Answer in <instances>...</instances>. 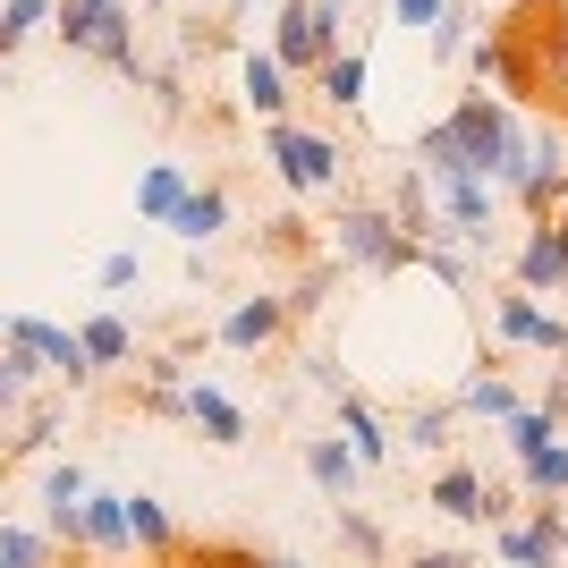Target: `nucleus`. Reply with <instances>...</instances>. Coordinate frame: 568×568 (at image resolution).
Returning a JSON list of instances; mask_svg holds the SVG:
<instances>
[{"label": "nucleus", "mask_w": 568, "mask_h": 568, "mask_svg": "<svg viewBox=\"0 0 568 568\" xmlns=\"http://www.w3.org/2000/svg\"><path fill=\"white\" fill-rule=\"evenodd\" d=\"M526 128H535V119H526L518 102L467 85V94L416 136V162H425V170H467V179H493V187H500V179L526 162Z\"/></svg>", "instance_id": "f257e3e1"}, {"label": "nucleus", "mask_w": 568, "mask_h": 568, "mask_svg": "<svg viewBox=\"0 0 568 568\" xmlns=\"http://www.w3.org/2000/svg\"><path fill=\"white\" fill-rule=\"evenodd\" d=\"M332 263H339V272H374V281H399V272H416V237L399 230V213H390V204L339 195V213H332Z\"/></svg>", "instance_id": "f03ea898"}, {"label": "nucleus", "mask_w": 568, "mask_h": 568, "mask_svg": "<svg viewBox=\"0 0 568 568\" xmlns=\"http://www.w3.org/2000/svg\"><path fill=\"white\" fill-rule=\"evenodd\" d=\"M263 162L288 195H339L348 187V144L323 136V128H297V119H272L263 128Z\"/></svg>", "instance_id": "7ed1b4c3"}, {"label": "nucleus", "mask_w": 568, "mask_h": 568, "mask_svg": "<svg viewBox=\"0 0 568 568\" xmlns=\"http://www.w3.org/2000/svg\"><path fill=\"white\" fill-rule=\"evenodd\" d=\"M51 34L69 51H94L102 69H119V77H144L136 9H128V0H60V9H51Z\"/></svg>", "instance_id": "20e7f679"}, {"label": "nucleus", "mask_w": 568, "mask_h": 568, "mask_svg": "<svg viewBox=\"0 0 568 568\" xmlns=\"http://www.w3.org/2000/svg\"><path fill=\"white\" fill-rule=\"evenodd\" d=\"M500 195H518L535 221L560 213V195H568V128L560 119H544V128H526V162L500 179Z\"/></svg>", "instance_id": "39448f33"}, {"label": "nucleus", "mask_w": 568, "mask_h": 568, "mask_svg": "<svg viewBox=\"0 0 568 568\" xmlns=\"http://www.w3.org/2000/svg\"><path fill=\"white\" fill-rule=\"evenodd\" d=\"M0 348H26L43 374H60L69 390H94V356H85V339L77 332H60V323H43V314H9V332H0Z\"/></svg>", "instance_id": "423d86ee"}, {"label": "nucleus", "mask_w": 568, "mask_h": 568, "mask_svg": "<svg viewBox=\"0 0 568 568\" xmlns=\"http://www.w3.org/2000/svg\"><path fill=\"white\" fill-rule=\"evenodd\" d=\"M560 526H568V500H526V518H500L493 526L500 568H560Z\"/></svg>", "instance_id": "0eeeda50"}, {"label": "nucleus", "mask_w": 568, "mask_h": 568, "mask_svg": "<svg viewBox=\"0 0 568 568\" xmlns=\"http://www.w3.org/2000/svg\"><path fill=\"white\" fill-rule=\"evenodd\" d=\"M493 332H500V348H535L551 365H568V323L551 306H535L526 288H500L493 297Z\"/></svg>", "instance_id": "6e6552de"}, {"label": "nucleus", "mask_w": 568, "mask_h": 568, "mask_svg": "<svg viewBox=\"0 0 568 568\" xmlns=\"http://www.w3.org/2000/svg\"><path fill=\"white\" fill-rule=\"evenodd\" d=\"M425 500H433L450 526H500V518H509V493H493V484H484V467H467V458H450V467L433 475Z\"/></svg>", "instance_id": "1a4fd4ad"}, {"label": "nucleus", "mask_w": 568, "mask_h": 568, "mask_svg": "<svg viewBox=\"0 0 568 568\" xmlns=\"http://www.w3.org/2000/svg\"><path fill=\"white\" fill-rule=\"evenodd\" d=\"M272 60H281L288 77H314L323 69V60H332V43H323V26H314V0H281V9H272Z\"/></svg>", "instance_id": "9d476101"}, {"label": "nucleus", "mask_w": 568, "mask_h": 568, "mask_svg": "<svg viewBox=\"0 0 568 568\" xmlns=\"http://www.w3.org/2000/svg\"><path fill=\"white\" fill-rule=\"evenodd\" d=\"M85 493H94V484H85L77 458H51V467H43V535H51V544L85 551Z\"/></svg>", "instance_id": "9b49d317"}, {"label": "nucleus", "mask_w": 568, "mask_h": 568, "mask_svg": "<svg viewBox=\"0 0 568 568\" xmlns=\"http://www.w3.org/2000/svg\"><path fill=\"white\" fill-rule=\"evenodd\" d=\"M288 332V306H281V288H255V297H237L230 314H221V348L230 356H255V348H272V339Z\"/></svg>", "instance_id": "f8f14e48"}, {"label": "nucleus", "mask_w": 568, "mask_h": 568, "mask_svg": "<svg viewBox=\"0 0 568 568\" xmlns=\"http://www.w3.org/2000/svg\"><path fill=\"white\" fill-rule=\"evenodd\" d=\"M297 458H306L314 493L332 500V509H339V500H356V484H365V458H356L339 433H306V442H297Z\"/></svg>", "instance_id": "ddd939ff"}, {"label": "nucleus", "mask_w": 568, "mask_h": 568, "mask_svg": "<svg viewBox=\"0 0 568 568\" xmlns=\"http://www.w3.org/2000/svg\"><path fill=\"white\" fill-rule=\"evenodd\" d=\"M332 399H339V442H348V450L365 458V475H374V467H390V450H399V433L382 425V407L365 399V390H332Z\"/></svg>", "instance_id": "4468645a"}, {"label": "nucleus", "mask_w": 568, "mask_h": 568, "mask_svg": "<svg viewBox=\"0 0 568 568\" xmlns=\"http://www.w3.org/2000/svg\"><path fill=\"white\" fill-rule=\"evenodd\" d=\"M179 416H187V425L204 433L213 450H237V442H246V407H237L230 390H221V382H187V399H179Z\"/></svg>", "instance_id": "2eb2a0df"}, {"label": "nucleus", "mask_w": 568, "mask_h": 568, "mask_svg": "<svg viewBox=\"0 0 568 568\" xmlns=\"http://www.w3.org/2000/svg\"><path fill=\"white\" fill-rule=\"evenodd\" d=\"M509 288H526V297H568V263H560V246H551L544 221L518 237V255H509Z\"/></svg>", "instance_id": "dca6fc26"}, {"label": "nucleus", "mask_w": 568, "mask_h": 568, "mask_svg": "<svg viewBox=\"0 0 568 568\" xmlns=\"http://www.w3.org/2000/svg\"><path fill=\"white\" fill-rule=\"evenodd\" d=\"M288 85H297V77H288L272 51H246V60H237V102H246L263 128H272V119H288V102H297Z\"/></svg>", "instance_id": "f3484780"}, {"label": "nucleus", "mask_w": 568, "mask_h": 568, "mask_svg": "<svg viewBox=\"0 0 568 568\" xmlns=\"http://www.w3.org/2000/svg\"><path fill=\"white\" fill-rule=\"evenodd\" d=\"M221 230H230V187H221V179H204V187L179 195V213H170V237H187V255H204Z\"/></svg>", "instance_id": "a211bd4d"}, {"label": "nucleus", "mask_w": 568, "mask_h": 568, "mask_svg": "<svg viewBox=\"0 0 568 568\" xmlns=\"http://www.w3.org/2000/svg\"><path fill=\"white\" fill-rule=\"evenodd\" d=\"M450 407H458V416H484V425H500V416H518V407H526V390H518L509 374H467V382L450 390Z\"/></svg>", "instance_id": "6ab92c4d"}, {"label": "nucleus", "mask_w": 568, "mask_h": 568, "mask_svg": "<svg viewBox=\"0 0 568 568\" xmlns=\"http://www.w3.org/2000/svg\"><path fill=\"white\" fill-rule=\"evenodd\" d=\"M77 339H85V356H94V374H111V365H128V356H136V323H128L119 306L85 314V323H77Z\"/></svg>", "instance_id": "aec40b11"}, {"label": "nucleus", "mask_w": 568, "mask_h": 568, "mask_svg": "<svg viewBox=\"0 0 568 568\" xmlns=\"http://www.w3.org/2000/svg\"><path fill=\"white\" fill-rule=\"evenodd\" d=\"M365 77H374V69H365V51H332V60H323V69H314V94H323V102H332V111H365Z\"/></svg>", "instance_id": "412c9836"}, {"label": "nucleus", "mask_w": 568, "mask_h": 568, "mask_svg": "<svg viewBox=\"0 0 568 568\" xmlns=\"http://www.w3.org/2000/svg\"><path fill=\"white\" fill-rule=\"evenodd\" d=\"M195 179L179 162H144V179H136V221H153V230H170V213H179V195H187Z\"/></svg>", "instance_id": "4be33fe9"}, {"label": "nucleus", "mask_w": 568, "mask_h": 568, "mask_svg": "<svg viewBox=\"0 0 568 568\" xmlns=\"http://www.w3.org/2000/svg\"><path fill=\"white\" fill-rule=\"evenodd\" d=\"M85 551H102V560H119L128 544V493H85Z\"/></svg>", "instance_id": "5701e85b"}, {"label": "nucleus", "mask_w": 568, "mask_h": 568, "mask_svg": "<svg viewBox=\"0 0 568 568\" xmlns=\"http://www.w3.org/2000/svg\"><path fill=\"white\" fill-rule=\"evenodd\" d=\"M560 425H568L560 407H544V399H526L518 416H500V442H509V458H535V450H544V442H560Z\"/></svg>", "instance_id": "b1692460"}, {"label": "nucleus", "mask_w": 568, "mask_h": 568, "mask_svg": "<svg viewBox=\"0 0 568 568\" xmlns=\"http://www.w3.org/2000/svg\"><path fill=\"white\" fill-rule=\"evenodd\" d=\"M518 484H526V500H568V433L544 442L535 458H518Z\"/></svg>", "instance_id": "393cba45"}, {"label": "nucleus", "mask_w": 568, "mask_h": 568, "mask_svg": "<svg viewBox=\"0 0 568 568\" xmlns=\"http://www.w3.org/2000/svg\"><path fill=\"white\" fill-rule=\"evenodd\" d=\"M128 544L136 551H179V526H170V509L153 493H128Z\"/></svg>", "instance_id": "a878e982"}, {"label": "nucleus", "mask_w": 568, "mask_h": 568, "mask_svg": "<svg viewBox=\"0 0 568 568\" xmlns=\"http://www.w3.org/2000/svg\"><path fill=\"white\" fill-rule=\"evenodd\" d=\"M475 26H484V18H475V0H442V18L425 26V34H433V60H442V69H450V60H467V34H475Z\"/></svg>", "instance_id": "bb28decb"}, {"label": "nucleus", "mask_w": 568, "mask_h": 568, "mask_svg": "<svg viewBox=\"0 0 568 568\" xmlns=\"http://www.w3.org/2000/svg\"><path fill=\"white\" fill-rule=\"evenodd\" d=\"M450 425H458V407L450 399H425V407H407L399 442H407V450H450Z\"/></svg>", "instance_id": "cd10ccee"}, {"label": "nucleus", "mask_w": 568, "mask_h": 568, "mask_svg": "<svg viewBox=\"0 0 568 568\" xmlns=\"http://www.w3.org/2000/svg\"><path fill=\"white\" fill-rule=\"evenodd\" d=\"M34 374H43V365H34L26 348H0V425H9V416H26V390H34Z\"/></svg>", "instance_id": "c85d7f7f"}, {"label": "nucleus", "mask_w": 568, "mask_h": 568, "mask_svg": "<svg viewBox=\"0 0 568 568\" xmlns=\"http://www.w3.org/2000/svg\"><path fill=\"white\" fill-rule=\"evenodd\" d=\"M332 518H339V544H348L356 560H390V535H382V526L365 518V509H356V500H339Z\"/></svg>", "instance_id": "c756f323"}, {"label": "nucleus", "mask_w": 568, "mask_h": 568, "mask_svg": "<svg viewBox=\"0 0 568 568\" xmlns=\"http://www.w3.org/2000/svg\"><path fill=\"white\" fill-rule=\"evenodd\" d=\"M0 568H51V535L43 526H0Z\"/></svg>", "instance_id": "7c9ffc66"}, {"label": "nucleus", "mask_w": 568, "mask_h": 568, "mask_svg": "<svg viewBox=\"0 0 568 568\" xmlns=\"http://www.w3.org/2000/svg\"><path fill=\"white\" fill-rule=\"evenodd\" d=\"M332 281H339V263H332V255H314L306 272H297V288H288L281 306H288V314H314L323 297H332Z\"/></svg>", "instance_id": "2f4dec72"}, {"label": "nucleus", "mask_w": 568, "mask_h": 568, "mask_svg": "<svg viewBox=\"0 0 568 568\" xmlns=\"http://www.w3.org/2000/svg\"><path fill=\"white\" fill-rule=\"evenodd\" d=\"M51 9H60V0H0V34H9V51H18L26 34H43Z\"/></svg>", "instance_id": "473e14b6"}, {"label": "nucleus", "mask_w": 568, "mask_h": 568, "mask_svg": "<svg viewBox=\"0 0 568 568\" xmlns=\"http://www.w3.org/2000/svg\"><path fill=\"white\" fill-rule=\"evenodd\" d=\"M94 281H102V297H128V288H144V255H136V246H111Z\"/></svg>", "instance_id": "72a5a7b5"}, {"label": "nucleus", "mask_w": 568, "mask_h": 568, "mask_svg": "<svg viewBox=\"0 0 568 568\" xmlns=\"http://www.w3.org/2000/svg\"><path fill=\"white\" fill-rule=\"evenodd\" d=\"M306 230H314L306 213H281V221H272V237H263V246H272V255H306V263H314V237H306Z\"/></svg>", "instance_id": "f704fd0d"}, {"label": "nucleus", "mask_w": 568, "mask_h": 568, "mask_svg": "<svg viewBox=\"0 0 568 568\" xmlns=\"http://www.w3.org/2000/svg\"><path fill=\"white\" fill-rule=\"evenodd\" d=\"M51 442H60V407H34L26 433H18V450H51Z\"/></svg>", "instance_id": "c9c22d12"}, {"label": "nucleus", "mask_w": 568, "mask_h": 568, "mask_svg": "<svg viewBox=\"0 0 568 568\" xmlns=\"http://www.w3.org/2000/svg\"><path fill=\"white\" fill-rule=\"evenodd\" d=\"M314 26H323L332 51H348V0H314Z\"/></svg>", "instance_id": "e433bc0d"}, {"label": "nucleus", "mask_w": 568, "mask_h": 568, "mask_svg": "<svg viewBox=\"0 0 568 568\" xmlns=\"http://www.w3.org/2000/svg\"><path fill=\"white\" fill-rule=\"evenodd\" d=\"M407 568H475V551H450V544H425V551H407Z\"/></svg>", "instance_id": "4c0bfd02"}, {"label": "nucleus", "mask_w": 568, "mask_h": 568, "mask_svg": "<svg viewBox=\"0 0 568 568\" xmlns=\"http://www.w3.org/2000/svg\"><path fill=\"white\" fill-rule=\"evenodd\" d=\"M390 18H399V26H433V18H442V0H390Z\"/></svg>", "instance_id": "58836bf2"}, {"label": "nucleus", "mask_w": 568, "mask_h": 568, "mask_svg": "<svg viewBox=\"0 0 568 568\" xmlns=\"http://www.w3.org/2000/svg\"><path fill=\"white\" fill-rule=\"evenodd\" d=\"M544 407H560V416H568V365H551V382H544Z\"/></svg>", "instance_id": "ea45409f"}, {"label": "nucleus", "mask_w": 568, "mask_h": 568, "mask_svg": "<svg viewBox=\"0 0 568 568\" xmlns=\"http://www.w3.org/2000/svg\"><path fill=\"white\" fill-rule=\"evenodd\" d=\"M544 230H551V246H560V263H568V213H551Z\"/></svg>", "instance_id": "a19ab883"}, {"label": "nucleus", "mask_w": 568, "mask_h": 568, "mask_svg": "<svg viewBox=\"0 0 568 568\" xmlns=\"http://www.w3.org/2000/svg\"><path fill=\"white\" fill-rule=\"evenodd\" d=\"M263 568H314V560H297V551H281V560H263Z\"/></svg>", "instance_id": "79ce46f5"}, {"label": "nucleus", "mask_w": 568, "mask_h": 568, "mask_svg": "<svg viewBox=\"0 0 568 568\" xmlns=\"http://www.w3.org/2000/svg\"><path fill=\"white\" fill-rule=\"evenodd\" d=\"M560 568H568V526H560Z\"/></svg>", "instance_id": "37998d69"}, {"label": "nucleus", "mask_w": 568, "mask_h": 568, "mask_svg": "<svg viewBox=\"0 0 568 568\" xmlns=\"http://www.w3.org/2000/svg\"><path fill=\"white\" fill-rule=\"evenodd\" d=\"M0 332H9V306H0Z\"/></svg>", "instance_id": "c03bdc74"}, {"label": "nucleus", "mask_w": 568, "mask_h": 568, "mask_svg": "<svg viewBox=\"0 0 568 568\" xmlns=\"http://www.w3.org/2000/svg\"><path fill=\"white\" fill-rule=\"evenodd\" d=\"M128 9H136V0H128Z\"/></svg>", "instance_id": "a18cd8bd"}]
</instances>
